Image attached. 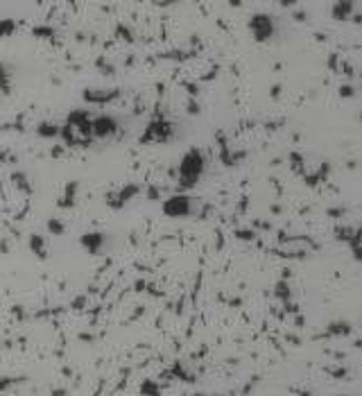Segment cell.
<instances>
[{"label": "cell", "instance_id": "obj_1", "mask_svg": "<svg viewBox=\"0 0 362 396\" xmlns=\"http://www.w3.org/2000/svg\"><path fill=\"white\" fill-rule=\"evenodd\" d=\"M204 168H206L204 154L199 152V150H188L184 154V158H181V165H179V179H181V184L186 188L195 186L202 179V174H204Z\"/></svg>", "mask_w": 362, "mask_h": 396}, {"label": "cell", "instance_id": "obj_2", "mask_svg": "<svg viewBox=\"0 0 362 396\" xmlns=\"http://www.w3.org/2000/svg\"><path fill=\"white\" fill-rule=\"evenodd\" d=\"M163 211L168 218H188L190 215V199L186 195H172L163 202Z\"/></svg>", "mask_w": 362, "mask_h": 396}, {"label": "cell", "instance_id": "obj_3", "mask_svg": "<svg viewBox=\"0 0 362 396\" xmlns=\"http://www.w3.org/2000/svg\"><path fill=\"white\" fill-rule=\"evenodd\" d=\"M251 30H254L258 41H267L270 36H274V23L267 14H256L251 18Z\"/></svg>", "mask_w": 362, "mask_h": 396}, {"label": "cell", "instance_id": "obj_4", "mask_svg": "<svg viewBox=\"0 0 362 396\" xmlns=\"http://www.w3.org/2000/svg\"><path fill=\"white\" fill-rule=\"evenodd\" d=\"M118 132V122L116 118L111 116H100L91 122V134H95L98 138H106V136H113V134Z\"/></svg>", "mask_w": 362, "mask_h": 396}, {"label": "cell", "instance_id": "obj_5", "mask_svg": "<svg viewBox=\"0 0 362 396\" xmlns=\"http://www.w3.org/2000/svg\"><path fill=\"white\" fill-rule=\"evenodd\" d=\"M172 136V127H170V122H152L150 125V129L143 134V143L145 140H156V143H163V140H168Z\"/></svg>", "mask_w": 362, "mask_h": 396}, {"label": "cell", "instance_id": "obj_6", "mask_svg": "<svg viewBox=\"0 0 362 396\" xmlns=\"http://www.w3.org/2000/svg\"><path fill=\"white\" fill-rule=\"evenodd\" d=\"M82 244H84L88 251L98 254V251L102 249V244H104V236H102V233H84V236H82Z\"/></svg>", "mask_w": 362, "mask_h": 396}]
</instances>
